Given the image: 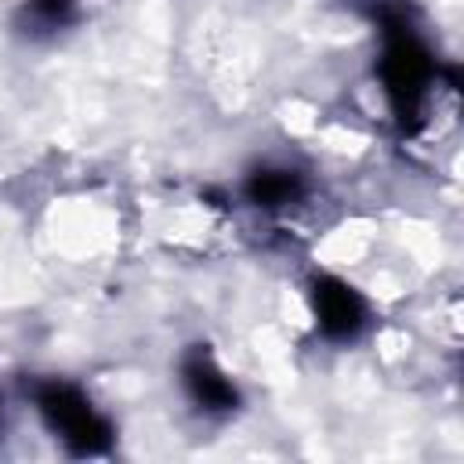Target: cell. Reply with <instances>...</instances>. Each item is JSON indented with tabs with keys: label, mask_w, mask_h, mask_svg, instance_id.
I'll return each mask as SVG.
<instances>
[{
	"label": "cell",
	"mask_w": 464,
	"mask_h": 464,
	"mask_svg": "<svg viewBox=\"0 0 464 464\" xmlns=\"http://www.w3.org/2000/svg\"><path fill=\"white\" fill-rule=\"evenodd\" d=\"M185 384L192 392V399L203 406V410H228L232 399H236V388L232 381L214 366V359L207 355H196L192 362H185Z\"/></svg>",
	"instance_id": "cell-2"
},
{
	"label": "cell",
	"mask_w": 464,
	"mask_h": 464,
	"mask_svg": "<svg viewBox=\"0 0 464 464\" xmlns=\"http://www.w3.org/2000/svg\"><path fill=\"white\" fill-rule=\"evenodd\" d=\"M312 308H315V323L330 337H355L362 326V301L341 279H319L312 286Z\"/></svg>",
	"instance_id": "cell-1"
},
{
	"label": "cell",
	"mask_w": 464,
	"mask_h": 464,
	"mask_svg": "<svg viewBox=\"0 0 464 464\" xmlns=\"http://www.w3.org/2000/svg\"><path fill=\"white\" fill-rule=\"evenodd\" d=\"M246 196H250V203L261 207V210L290 207V203L301 196V174L290 170V167H265V170L250 174Z\"/></svg>",
	"instance_id": "cell-3"
}]
</instances>
